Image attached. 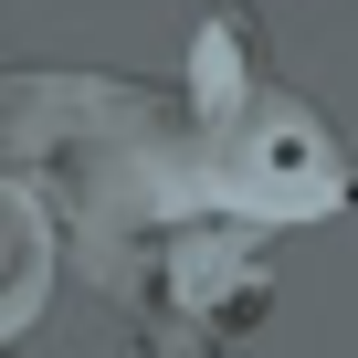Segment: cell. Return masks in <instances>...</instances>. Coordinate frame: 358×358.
I'll use <instances>...</instances> for the list:
<instances>
[]
</instances>
